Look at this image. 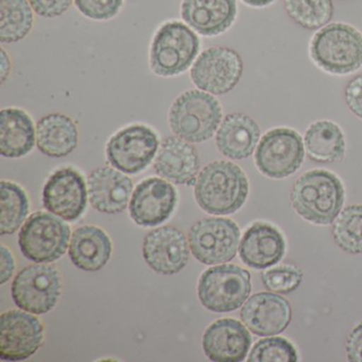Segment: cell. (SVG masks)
I'll return each mask as SVG.
<instances>
[{
  "instance_id": "cb8c5ba5",
  "label": "cell",
  "mask_w": 362,
  "mask_h": 362,
  "mask_svg": "<svg viewBox=\"0 0 362 362\" xmlns=\"http://www.w3.org/2000/svg\"><path fill=\"white\" fill-rule=\"evenodd\" d=\"M69 254L78 268L86 272H97L109 262L112 243L101 228L81 226L71 236Z\"/></svg>"
},
{
  "instance_id": "ba28073f",
  "label": "cell",
  "mask_w": 362,
  "mask_h": 362,
  "mask_svg": "<svg viewBox=\"0 0 362 362\" xmlns=\"http://www.w3.org/2000/svg\"><path fill=\"white\" fill-rule=\"evenodd\" d=\"M62 289L59 271L48 264H31L18 273L12 283V298L18 308L33 315L49 313Z\"/></svg>"
},
{
  "instance_id": "83f0119b",
  "label": "cell",
  "mask_w": 362,
  "mask_h": 362,
  "mask_svg": "<svg viewBox=\"0 0 362 362\" xmlns=\"http://www.w3.org/2000/svg\"><path fill=\"white\" fill-rule=\"evenodd\" d=\"M28 0H0V42L22 41L33 26V11Z\"/></svg>"
},
{
  "instance_id": "d590c367",
  "label": "cell",
  "mask_w": 362,
  "mask_h": 362,
  "mask_svg": "<svg viewBox=\"0 0 362 362\" xmlns=\"http://www.w3.org/2000/svg\"><path fill=\"white\" fill-rule=\"evenodd\" d=\"M344 99L349 111L362 119V75L357 76L347 83Z\"/></svg>"
},
{
  "instance_id": "7402d4cb",
  "label": "cell",
  "mask_w": 362,
  "mask_h": 362,
  "mask_svg": "<svg viewBox=\"0 0 362 362\" xmlns=\"http://www.w3.org/2000/svg\"><path fill=\"white\" fill-rule=\"evenodd\" d=\"M184 22L203 37H216L232 27L237 16L236 0H183Z\"/></svg>"
},
{
  "instance_id": "f546056e",
  "label": "cell",
  "mask_w": 362,
  "mask_h": 362,
  "mask_svg": "<svg viewBox=\"0 0 362 362\" xmlns=\"http://www.w3.org/2000/svg\"><path fill=\"white\" fill-rule=\"evenodd\" d=\"M287 16L302 28H323L334 16L332 0H284Z\"/></svg>"
},
{
  "instance_id": "6da1fadb",
  "label": "cell",
  "mask_w": 362,
  "mask_h": 362,
  "mask_svg": "<svg viewBox=\"0 0 362 362\" xmlns=\"http://www.w3.org/2000/svg\"><path fill=\"white\" fill-rule=\"evenodd\" d=\"M249 194V181L234 163L216 160L199 173L194 197L199 206L211 215H230L243 207Z\"/></svg>"
},
{
  "instance_id": "f1b7e54d",
  "label": "cell",
  "mask_w": 362,
  "mask_h": 362,
  "mask_svg": "<svg viewBox=\"0 0 362 362\" xmlns=\"http://www.w3.org/2000/svg\"><path fill=\"white\" fill-rule=\"evenodd\" d=\"M0 234H14L28 215V196L18 184L3 181L0 185Z\"/></svg>"
},
{
  "instance_id": "603a6c76",
  "label": "cell",
  "mask_w": 362,
  "mask_h": 362,
  "mask_svg": "<svg viewBox=\"0 0 362 362\" xmlns=\"http://www.w3.org/2000/svg\"><path fill=\"white\" fill-rule=\"evenodd\" d=\"M260 137L257 122L243 113L226 116L218 129L216 145L220 153L230 160H243L252 156Z\"/></svg>"
},
{
  "instance_id": "4dcf8cb0",
  "label": "cell",
  "mask_w": 362,
  "mask_h": 362,
  "mask_svg": "<svg viewBox=\"0 0 362 362\" xmlns=\"http://www.w3.org/2000/svg\"><path fill=\"white\" fill-rule=\"evenodd\" d=\"M332 237L342 251L362 254V205H349L340 211L332 226Z\"/></svg>"
},
{
  "instance_id": "1f68e13d",
  "label": "cell",
  "mask_w": 362,
  "mask_h": 362,
  "mask_svg": "<svg viewBox=\"0 0 362 362\" xmlns=\"http://www.w3.org/2000/svg\"><path fill=\"white\" fill-rule=\"evenodd\" d=\"M249 362H296L298 353L287 339L281 337L262 339L255 343L251 353Z\"/></svg>"
},
{
  "instance_id": "ab89813d",
  "label": "cell",
  "mask_w": 362,
  "mask_h": 362,
  "mask_svg": "<svg viewBox=\"0 0 362 362\" xmlns=\"http://www.w3.org/2000/svg\"><path fill=\"white\" fill-rule=\"evenodd\" d=\"M245 5L253 8L268 7L271 4L274 3L275 0H241Z\"/></svg>"
},
{
  "instance_id": "e0dca14e",
  "label": "cell",
  "mask_w": 362,
  "mask_h": 362,
  "mask_svg": "<svg viewBox=\"0 0 362 362\" xmlns=\"http://www.w3.org/2000/svg\"><path fill=\"white\" fill-rule=\"evenodd\" d=\"M243 323L257 336L281 334L292 319L290 303L271 292H259L247 298L240 311Z\"/></svg>"
},
{
  "instance_id": "5bb4252c",
  "label": "cell",
  "mask_w": 362,
  "mask_h": 362,
  "mask_svg": "<svg viewBox=\"0 0 362 362\" xmlns=\"http://www.w3.org/2000/svg\"><path fill=\"white\" fill-rule=\"evenodd\" d=\"M88 197L83 177L69 167L59 169L48 179L43 189V204L49 213L74 222L86 211Z\"/></svg>"
},
{
  "instance_id": "5b68a950",
  "label": "cell",
  "mask_w": 362,
  "mask_h": 362,
  "mask_svg": "<svg viewBox=\"0 0 362 362\" xmlns=\"http://www.w3.org/2000/svg\"><path fill=\"white\" fill-rule=\"evenodd\" d=\"M200 40L188 25L173 21L163 25L150 48V67L160 77L185 73L198 56Z\"/></svg>"
},
{
  "instance_id": "4316f807",
  "label": "cell",
  "mask_w": 362,
  "mask_h": 362,
  "mask_svg": "<svg viewBox=\"0 0 362 362\" xmlns=\"http://www.w3.org/2000/svg\"><path fill=\"white\" fill-rule=\"evenodd\" d=\"M305 149L310 160L334 163L345 153V139L340 127L328 120L315 122L305 133Z\"/></svg>"
},
{
  "instance_id": "f35d334b",
  "label": "cell",
  "mask_w": 362,
  "mask_h": 362,
  "mask_svg": "<svg viewBox=\"0 0 362 362\" xmlns=\"http://www.w3.org/2000/svg\"><path fill=\"white\" fill-rule=\"evenodd\" d=\"M1 64H0V78H1V83L7 80L8 76L10 75V71H11V62H10V58L8 57L7 52L5 50L1 49Z\"/></svg>"
},
{
  "instance_id": "484cf974",
  "label": "cell",
  "mask_w": 362,
  "mask_h": 362,
  "mask_svg": "<svg viewBox=\"0 0 362 362\" xmlns=\"http://www.w3.org/2000/svg\"><path fill=\"white\" fill-rule=\"evenodd\" d=\"M79 132L75 122L64 114H49L37 124V145L50 158H64L77 148Z\"/></svg>"
},
{
  "instance_id": "44dd1931",
  "label": "cell",
  "mask_w": 362,
  "mask_h": 362,
  "mask_svg": "<svg viewBox=\"0 0 362 362\" xmlns=\"http://www.w3.org/2000/svg\"><path fill=\"white\" fill-rule=\"evenodd\" d=\"M286 252L283 234L272 224L256 222L243 235L239 255L243 264L264 270L281 262Z\"/></svg>"
},
{
  "instance_id": "2e32d148",
  "label": "cell",
  "mask_w": 362,
  "mask_h": 362,
  "mask_svg": "<svg viewBox=\"0 0 362 362\" xmlns=\"http://www.w3.org/2000/svg\"><path fill=\"white\" fill-rule=\"evenodd\" d=\"M177 196L169 182L149 177L136 186L130 202V215L141 226H156L166 221L175 211Z\"/></svg>"
},
{
  "instance_id": "d6a6232c",
  "label": "cell",
  "mask_w": 362,
  "mask_h": 362,
  "mask_svg": "<svg viewBox=\"0 0 362 362\" xmlns=\"http://www.w3.org/2000/svg\"><path fill=\"white\" fill-rule=\"evenodd\" d=\"M262 281L264 287L279 294L296 291L303 281V271L292 264H281L262 272Z\"/></svg>"
},
{
  "instance_id": "74e56055",
  "label": "cell",
  "mask_w": 362,
  "mask_h": 362,
  "mask_svg": "<svg viewBox=\"0 0 362 362\" xmlns=\"http://www.w3.org/2000/svg\"><path fill=\"white\" fill-rule=\"evenodd\" d=\"M14 268L16 264H14L11 252L5 245H1V256H0V284L1 285L11 279Z\"/></svg>"
},
{
  "instance_id": "3957f363",
  "label": "cell",
  "mask_w": 362,
  "mask_h": 362,
  "mask_svg": "<svg viewBox=\"0 0 362 362\" xmlns=\"http://www.w3.org/2000/svg\"><path fill=\"white\" fill-rule=\"evenodd\" d=\"M315 64L332 75H349L362 66V35L351 25L334 23L320 29L310 44Z\"/></svg>"
},
{
  "instance_id": "4fadbf2b",
  "label": "cell",
  "mask_w": 362,
  "mask_h": 362,
  "mask_svg": "<svg viewBox=\"0 0 362 362\" xmlns=\"http://www.w3.org/2000/svg\"><path fill=\"white\" fill-rule=\"evenodd\" d=\"M26 313L10 310L1 315L0 358L6 361L28 359L43 343L44 327L41 321Z\"/></svg>"
},
{
  "instance_id": "836d02e7",
  "label": "cell",
  "mask_w": 362,
  "mask_h": 362,
  "mask_svg": "<svg viewBox=\"0 0 362 362\" xmlns=\"http://www.w3.org/2000/svg\"><path fill=\"white\" fill-rule=\"evenodd\" d=\"M124 0H75L80 13L94 21H109L122 9Z\"/></svg>"
},
{
  "instance_id": "7a4b0ae2",
  "label": "cell",
  "mask_w": 362,
  "mask_h": 362,
  "mask_svg": "<svg viewBox=\"0 0 362 362\" xmlns=\"http://www.w3.org/2000/svg\"><path fill=\"white\" fill-rule=\"evenodd\" d=\"M294 211L317 226L334 223L345 200L342 182L324 169L307 171L296 180L291 190Z\"/></svg>"
},
{
  "instance_id": "7c38bea8",
  "label": "cell",
  "mask_w": 362,
  "mask_h": 362,
  "mask_svg": "<svg viewBox=\"0 0 362 362\" xmlns=\"http://www.w3.org/2000/svg\"><path fill=\"white\" fill-rule=\"evenodd\" d=\"M243 73V62L232 48L211 47L197 59L190 71L192 83L211 95L230 93L238 84Z\"/></svg>"
},
{
  "instance_id": "d4e9b609",
  "label": "cell",
  "mask_w": 362,
  "mask_h": 362,
  "mask_svg": "<svg viewBox=\"0 0 362 362\" xmlns=\"http://www.w3.org/2000/svg\"><path fill=\"white\" fill-rule=\"evenodd\" d=\"M37 129L30 116L20 109H5L0 113V153L5 158L27 156L35 147Z\"/></svg>"
},
{
  "instance_id": "9c48e42d",
  "label": "cell",
  "mask_w": 362,
  "mask_h": 362,
  "mask_svg": "<svg viewBox=\"0 0 362 362\" xmlns=\"http://www.w3.org/2000/svg\"><path fill=\"white\" fill-rule=\"evenodd\" d=\"M302 137L296 131L277 128L267 132L255 152L258 170L271 179H285L298 170L304 162Z\"/></svg>"
},
{
  "instance_id": "8992f818",
  "label": "cell",
  "mask_w": 362,
  "mask_h": 362,
  "mask_svg": "<svg viewBox=\"0 0 362 362\" xmlns=\"http://www.w3.org/2000/svg\"><path fill=\"white\" fill-rule=\"evenodd\" d=\"M251 290L249 271L235 264L209 268L199 279V300L214 313H230L240 308Z\"/></svg>"
},
{
  "instance_id": "277c9868",
  "label": "cell",
  "mask_w": 362,
  "mask_h": 362,
  "mask_svg": "<svg viewBox=\"0 0 362 362\" xmlns=\"http://www.w3.org/2000/svg\"><path fill=\"white\" fill-rule=\"evenodd\" d=\"M222 119L219 101L202 90H188L175 99L169 111L171 130L188 143H203L214 136Z\"/></svg>"
},
{
  "instance_id": "ac0fdd59",
  "label": "cell",
  "mask_w": 362,
  "mask_h": 362,
  "mask_svg": "<svg viewBox=\"0 0 362 362\" xmlns=\"http://www.w3.org/2000/svg\"><path fill=\"white\" fill-rule=\"evenodd\" d=\"M249 330L234 319L214 322L203 336V349L211 361L239 362L245 360L251 347Z\"/></svg>"
},
{
  "instance_id": "8d00e7d4",
  "label": "cell",
  "mask_w": 362,
  "mask_h": 362,
  "mask_svg": "<svg viewBox=\"0 0 362 362\" xmlns=\"http://www.w3.org/2000/svg\"><path fill=\"white\" fill-rule=\"evenodd\" d=\"M345 349L349 361L362 362V322L347 337Z\"/></svg>"
},
{
  "instance_id": "52a82bcc",
  "label": "cell",
  "mask_w": 362,
  "mask_h": 362,
  "mask_svg": "<svg viewBox=\"0 0 362 362\" xmlns=\"http://www.w3.org/2000/svg\"><path fill=\"white\" fill-rule=\"evenodd\" d=\"M71 228L54 214L37 211L23 226L18 245L25 257L37 264L52 262L64 255Z\"/></svg>"
},
{
  "instance_id": "8fae6325",
  "label": "cell",
  "mask_w": 362,
  "mask_h": 362,
  "mask_svg": "<svg viewBox=\"0 0 362 362\" xmlns=\"http://www.w3.org/2000/svg\"><path fill=\"white\" fill-rule=\"evenodd\" d=\"M158 135L149 127L133 124L122 129L110 139L107 158L110 164L127 175L145 170L158 152Z\"/></svg>"
},
{
  "instance_id": "9a60e30c",
  "label": "cell",
  "mask_w": 362,
  "mask_h": 362,
  "mask_svg": "<svg viewBox=\"0 0 362 362\" xmlns=\"http://www.w3.org/2000/svg\"><path fill=\"white\" fill-rule=\"evenodd\" d=\"M185 235L175 226H163L145 237L143 255L148 266L158 274L171 275L185 268L189 259Z\"/></svg>"
},
{
  "instance_id": "e575fe53",
  "label": "cell",
  "mask_w": 362,
  "mask_h": 362,
  "mask_svg": "<svg viewBox=\"0 0 362 362\" xmlns=\"http://www.w3.org/2000/svg\"><path fill=\"white\" fill-rule=\"evenodd\" d=\"M37 16L45 18H56L69 11L74 0H28Z\"/></svg>"
},
{
  "instance_id": "ffe728a7",
  "label": "cell",
  "mask_w": 362,
  "mask_h": 362,
  "mask_svg": "<svg viewBox=\"0 0 362 362\" xmlns=\"http://www.w3.org/2000/svg\"><path fill=\"white\" fill-rule=\"evenodd\" d=\"M88 192L90 204L96 211L115 215L128 206L133 182L122 171L100 167L88 175Z\"/></svg>"
},
{
  "instance_id": "d6986e66",
  "label": "cell",
  "mask_w": 362,
  "mask_h": 362,
  "mask_svg": "<svg viewBox=\"0 0 362 362\" xmlns=\"http://www.w3.org/2000/svg\"><path fill=\"white\" fill-rule=\"evenodd\" d=\"M154 170L175 185H196L200 160L194 146L180 137L163 141L154 160Z\"/></svg>"
},
{
  "instance_id": "30bf717a",
  "label": "cell",
  "mask_w": 362,
  "mask_h": 362,
  "mask_svg": "<svg viewBox=\"0 0 362 362\" xmlns=\"http://www.w3.org/2000/svg\"><path fill=\"white\" fill-rule=\"evenodd\" d=\"M240 230L233 220L204 218L192 226L188 235L194 257L204 264H226L234 259Z\"/></svg>"
}]
</instances>
